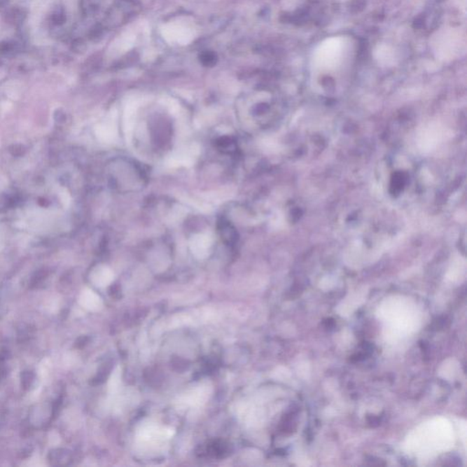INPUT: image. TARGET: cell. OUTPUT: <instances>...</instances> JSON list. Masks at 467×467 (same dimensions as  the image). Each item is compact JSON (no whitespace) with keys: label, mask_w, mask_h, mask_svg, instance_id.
I'll return each instance as SVG.
<instances>
[{"label":"cell","mask_w":467,"mask_h":467,"mask_svg":"<svg viewBox=\"0 0 467 467\" xmlns=\"http://www.w3.org/2000/svg\"><path fill=\"white\" fill-rule=\"evenodd\" d=\"M343 46L340 38H330L322 42L314 53L316 64L322 69L336 67L342 60Z\"/></svg>","instance_id":"obj_1"},{"label":"cell","mask_w":467,"mask_h":467,"mask_svg":"<svg viewBox=\"0 0 467 467\" xmlns=\"http://www.w3.org/2000/svg\"><path fill=\"white\" fill-rule=\"evenodd\" d=\"M209 393V386H199L195 389L194 391H190L188 394H186V396L183 397V402L188 406L200 405L201 403H204V400L207 399Z\"/></svg>","instance_id":"obj_2"}]
</instances>
